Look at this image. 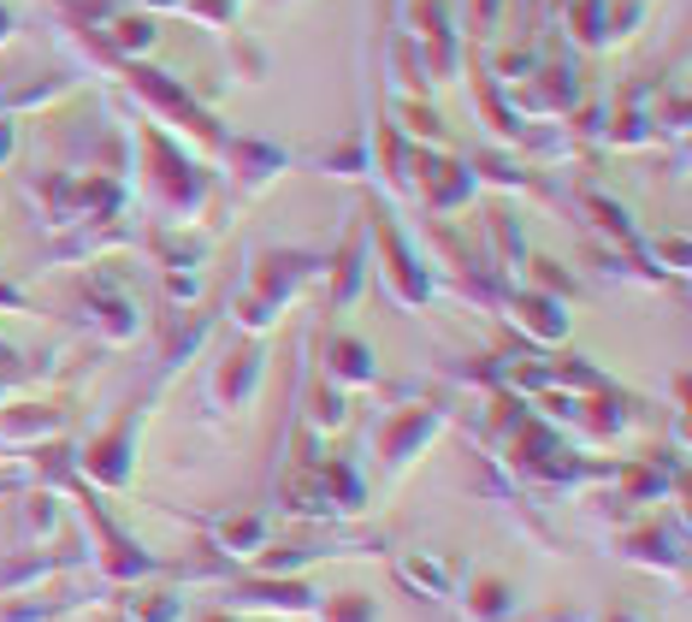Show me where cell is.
<instances>
[{"label":"cell","mask_w":692,"mask_h":622,"mask_svg":"<svg viewBox=\"0 0 692 622\" xmlns=\"http://www.w3.org/2000/svg\"><path fill=\"white\" fill-rule=\"evenodd\" d=\"M332 622H373V604L356 599V592H344V599L332 604Z\"/></svg>","instance_id":"cell-1"}]
</instances>
